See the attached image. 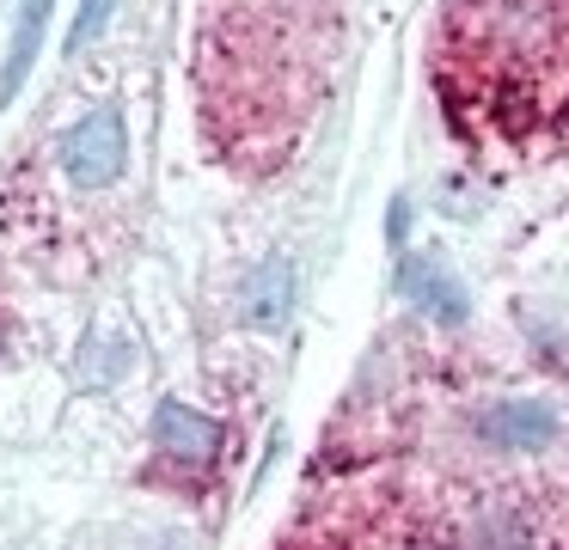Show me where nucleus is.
<instances>
[{
	"label": "nucleus",
	"instance_id": "1",
	"mask_svg": "<svg viewBox=\"0 0 569 550\" xmlns=\"http://www.w3.org/2000/svg\"><path fill=\"white\" fill-rule=\"evenodd\" d=\"M56 159L62 171L80 183V190H111L117 178L129 171V122L117 104L87 110L80 122H68L62 141H56Z\"/></svg>",
	"mask_w": 569,
	"mask_h": 550
},
{
	"label": "nucleus",
	"instance_id": "2",
	"mask_svg": "<svg viewBox=\"0 0 569 550\" xmlns=\"http://www.w3.org/2000/svg\"><path fill=\"white\" fill-rule=\"evenodd\" d=\"M398 293H405L410 306H417L422 318H435V324H466L471 318V293L466 281L453 276V269L441 263V257H422V251H405L398 257Z\"/></svg>",
	"mask_w": 569,
	"mask_h": 550
},
{
	"label": "nucleus",
	"instance_id": "3",
	"mask_svg": "<svg viewBox=\"0 0 569 550\" xmlns=\"http://www.w3.org/2000/svg\"><path fill=\"white\" fill-rule=\"evenodd\" d=\"M148 428H153V447L172 464H190V471L214 464V452H221V422H214L209 410H197V403H184V398H166Z\"/></svg>",
	"mask_w": 569,
	"mask_h": 550
},
{
	"label": "nucleus",
	"instance_id": "4",
	"mask_svg": "<svg viewBox=\"0 0 569 550\" xmlns=\"http://www.w3.org/2000/svg\"><path fill=\"white\" fill-rule=\"evenodd\" d=\"M295 257L270 251L258 257V263L246 269V281H239V318H246L251 330H282L288 318H295Z\"/></svg>",
	"mask_w": 569,
	"mask_h": 550
},
{
	"label": "nucleus",
	"instance_id": "5",
	"mask_svg": "<svg viewBox=\"0 0 569 550\" xmlns=\"http://www.w3.org/2000/svg\"><path fill=\"white\" fill-rule=\"evenodd\" d=\"M478 434L490 440V447H502V452H545L557 434H563V422H557V410L539 403V398H502V403H490V410L478 416Z\"/></svg>",
	"mask_w": 569,
	"mask_h": 550
},
{
	"label": "nucleus",
	"instance_id": "6",
	"mask_svg": "<svg viewBox=\"0 0 569 550\" xmlns=\"http://www.w3.org/2000/svg\"><path fill=\"white\" fill-rule=\"evenodd\" d=\"M56 0H19V24H13V49H7V68H0V104H13L19 86L31 80L38 68V49H43V24H50Z\"/></svg>",
	"mask_w": 569,
	"mask_h": 550
},
{
	"label": "nucleus",
	"instance_id": "7",
	"mask_svg": "<svg viewBox=\"0 0 569 550\" xmlns=\"http://www.w3.org/2000/svg\"><path fill=\"white\" fill-rule=\"evenodd\" d=\"M80 354H87V361H80V379H92V386H111V379L129 367V342H92L87 337Z\"/></svg>",
	"mask_w": 569,
	"mask_h": 550
},
{
	"label": "nucleus",
	"instance_id": "8",
	"mask_svg": "<svg viewBox=\"0 0 569 550\" xmlns=\"http://www.w3.org/2000/svg\"><path fill=\"white\" fill-rule=\"evenodd\" d=\"M111 12H117V0H80V12H74V24H68V49H87L92 37L111 24Z\"/></svg>",
	"mask_w": 569,
	"mask_h": 550
},
{
	"label": "nucleus",
	"instance_id": "9",
	"mask_svg": "<svg viewBox=\"0 0 569 550\" xmlns=\"http://www.w3.org/2000/svg\"><path fill=\"white\" fill-rule=\"evenodd\" d=\"M405 239H410V196H392V208H386V244L405 251Z\"/></svg>",
	"mask_w": 569,
	"mask_h": 550
}]
</instances>
